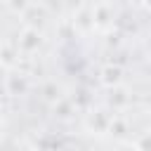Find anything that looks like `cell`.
<instances>
[{"label": "cell", "instance_id": "obj_1", "mask_svg": "<svg viewBox=\"0 0 151 151\" xmlns=\"http://www.w3.org/2000/svg\"><path fill=\"white\" fill-rule=\"evenodd\" d=\"M92 19H90V24H92V28L94 31H101V33H106L113 24H116V7L111 5V2H97L94 7H92V14H90Z\"/></svg>", "mask_w": 151, "mask_h": 151}, {"label": "cell", "instance_id": "obj_2", "mask_svg": "<svg viewBox=\"0 0 151 151\" xmlns=\"http://www.w3.org/2000/svg\"><path fill=\"white\" fill-rule=\"evenodd\" d=\"M123 78H125V71L118 64H104L99 68V83L104 87H109V90H116L123 83Z\"/></svg>", "mask_w": 151, "mask_h": 151}, {"label": "cell", "instance_id": "obj_3", "mask_svg": "<svg viewBox=\"0 0 151 151\" xmlns=\"http://www.w3.org/2000/svg\"><path fill=\"white\" fill-rule=\"evenodd\" d=\"M40 42H42L40 31H38V28H33V26H26V28L21 31V35H19V50H21V52H26V54L35 52V50L40 47Z\"/></svg>", "mask_w": 151, "mask_h": 151}]
</instances>
